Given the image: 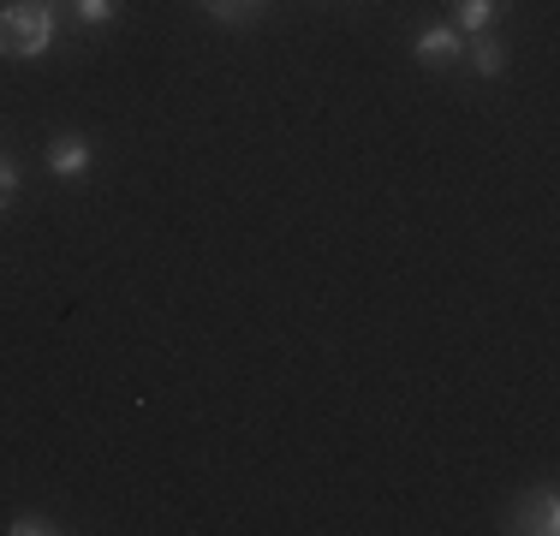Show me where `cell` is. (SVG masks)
Here are the masks:
<instances>
[{
	"instance_id": "1",
	"label": "cell",
	"mask_w": 560,
	"mask_h": 536,
	"mask_svg": "<svg viewBox=\"0 0 560 536\" xmlns=\"http://www.w3.org/2000/svg\"><path fill=\"white\" fill-rule=\"evenodd\" d=\"M60 43V12L48 0H12L0 7V54L7 60H43Z\"/></svg>"
},
{
	"instance_id": "3",
	"label": "cell",
	"mask_w": 560,
	"mask_h": 536,
	"mask_svg": "<svg viewBox=\"0 0 560 536\" xmlns=\"http://www.w3.org/2000/svg\"><path fill=\"white\" fill-rule=\"evenodd\" d=\"M411 54H418V66H459L465 60V36L453 31V24H423Z\"/></svg>"
},
{
	"instance_id": "10",
	"label": "cell",
	"mask_w": 560,
	"mask_h": 536,
	"mask_svg": "<svg viewBox=\"0 0 560 536\" xmlns=\"http://www.w3.org/2000/svg\"><path fill=\"white\" fill-rule=\"evenodd\" d=\"M12 203H19V161L0 155V209H12Z\"/></svg>"
},
{
	"instance_id": "4",
	"label": "cell",
	"mask_w": 560,
	"mask_h": 536,
	"mask_svg": "<svg viewBox=\"0 0 560 536\" xmlns=\"http://www.w3.org/2000/svg\"><path fill=\"white\" fill-rule=\"evenodd\" d=\"M513 531L555 536V531H560V501H555V489H537L530 501H518V525H513Z\"/></svg>"
},
{
	"instance_id": "9",
	"label": "cell",
	"mask_w": 560,
	"mask_h": 536,
	"mask_svg": "<svg viewBox=\"0 0 560 536\" xmlns=\"http://www.w3.org/2000/svg\"><path fill=\"white\" fill-rule=\"evenodd\" d=\"M72 12H78V24H114L119 0H72Z\"/></svg>"
},
{
	"instance_id": "8",
	"label": "cell",
	"mask_w": 560,
	"mask_h": 536,
	"mask_svg": "<svg viewBox=\"0 0 560 536\" xmlns=\"http://www.w3.org/2000/svg\"><path fill=\"white\" fill-rule=\"evenodd\" d=\"M7 531H12V536H60L66 525H55V518H48V513H19V518H12Z\"/></svg>"
},
{
	"instance_id": "6",
	"label": "cell",
	"mask_w": 560,
	"mask_h": 536,
	"mask_svg": "<svg viewBox=\"0 0 560 536\" xmlns=\"http://www.w3.org/2000/svg\"><path fill=\"white\" fill-rule=\"evenodd\" d=\"M495 12H501V0H453V31L477 36V31H489V24H495Z\"/></svg>"
},
{
	"instance_id": "5",
	"label": "cell",
	"mask_w": 560,
	"mask_h": 536,
	"mask_svg": "<svg viewBox=\"0 0 560 536\" xmlns=\"http://www.w3.org/2000/svg\"><path fill=\"white\" fill-rule=\"evenodd\" d=\"M465 54H471L477 78H501L506 72V43H501V36H489V31H477L471 43H465Z\"/></svg>"
},
{
	"instance_id": "2",
	"label": "cell",
	"mask_w": 560,
	"mask_h": 536,
	"mask_svg": "<svg viewBox=\"0 0 560 536\" xmlns=\"http://www.w3.org/2000/svg\"><path fill=\"white\" fill-rule=\"evenodd\" d=\"M90 167H96V143H90L84 131H60V138L48 143V173H55V179H84Z\"/></svg>"
},
{
	"instance_id": "7",
	"label": "cell",
	"mask_w": 560,
	"mask_h": 536,
	"mask_svg": "<svg viewBox=\"0 0 560 536\" xmlns=\"http://www.w3.org/2000/svg\"><path fill=\"white\" fill-rule=\"evenodd\" d=\"M197 7H203L209 19H221V24H250V19H262V0H197Z\"/></svg>"
}]
</instances>
